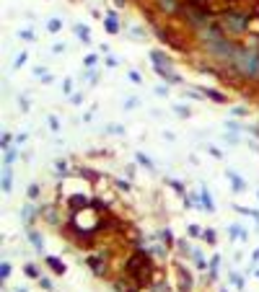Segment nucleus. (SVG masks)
<instances>
[{"label": "nucleus", "mask_w": 259, "mask_h": 292, "mask_svg": "<svg viewBox=\"0 0 259 292\" xmlns=\"http://www.w3.org/2000/svg\"><path fill=\"white\" fill-rule=\"evenodd\" d=\"M231 176V181H233V189H236V192H241V189H244V181H241V178H236L233 173H228Z\"/></svg>", "instance_id": "nucleus-7"}, {"label": "nucleus", "mask_w": 259, "mask_h": 292, "mask_svg": "<svg viewBox=\"0 0 259 292\" xmlns=\"http://www.w3.org/2000/svg\"><path fill=\"white\" fill-rule=\"evenodd\" d=\"M47 29H50V31H57V29H60V21H57V18H52L50 24H47Z\"/></svg>", "instance_id": "nucleus-9"}, {"label": "nucleus", "mask_w": 259, "mask_h": 292, "mask_svg": "<svg viewBox=\"0 0 259 292\" xmlns=\"http://www.w3.org/2000/svg\"><path fill=\"white\" fill-rule=\"evenodd\" d=\"M96 62H99V60H96V54H91V57H86V65H88V67H91V65H96Z\"/></svg>", "instance_id": "nucleus-12"}, {"label": "nucleus", "mask_w": 259, "mask_h": 292, "mask_svg": "<svg viewBox=\"0 0 259 292\" xmlns=\"http://www.w3.org/2000/svg\"><path fill=\"white\" fill-rule=\"evenodd\" d=\"M37 192H39V189H37V186H34V184H31V186H29V192H26V194H29V197H37Z\"/></svg>", "instance_id": "nucleus-13"}, {"label": "nucleus", "mask_w": 259, "mask_h": 292, "mask_svg": "<svg viewBox=\"0 0 259 292\" xmlns=\"http://www.w3.org/2000/svg\"><path fill=\"white\" fill-rule=\"evenodd\" d=\"M75 31H78V34H81V39H83V42H86V44H88V31H86V29H83V26H78V29H75Z\"/></svg>", "instance_id": "nucleus-11"}, {"label": "nucleus", "mask_w": 259, "mask_h": 292, "mask_svg": "<svg viewBox=\"0 0 259 292\" xmlns=\"http://www.w3.org/2000/svg\"><path fill=\"white\" fill-rule=\"evenodd\" d=\"M47 261H50V266H52L57 274H62V272H65V266H62V261H60V259H54V256H50Z\"/></svg>", "instance_id": "nucleus-5"}, {"label": "nucleus", "mask_w": 259, "mask_h": 292, "mask_svg": "<svg viewBox=\"0 0 259 292\" xmlns=\"http://www.w3.org/2000/svg\"><path fill=\"white\" fill-rule=\"evenodd\" d=\"M226 21H228L226 26H228L231 31H241V29L246 26V24H244V16H239V13H228V16H226Z\"/></svg>", "instance_id": "nucleus-1"}, {"label": "nucleus", "mask_w": 259, "mask_h": 292, "mask_svg": "<svg viewBox=\"0 0 259 292\" xmlns=\"http://www.w3.org/2000/svg\"><path fill=\"white\" fill-rule=\"evenodd\" d=\"M10 189H13V176H10V171L5 168L3 171V192H10Z\"/></svg>", "instance_id": "nucleus-4"}, {"label": "nucleus", "mask_w": 259, "mask_h": 292, "mask_svg": "<svg viewBox=\"0 0 259 292\" xmlns=\"http://www.w3.org/2000/svg\"><path fill=\"white\" fill-rule=\"evenodd\" d=\"M101 261H104L101 256H91V259H88V264H91V266L96 269V272H101Z\"/></svg>", "instance_id": "nucleus-6"}, {"label": "nucleus", "mask_w": 259, "mask_h": 292, "mask_svg": "<svg viewBox=\"0 0 259 292\" xmlns=\"http://www.w3.org/2000/svg\"><path fill=\"white\" fill-rule=\"evenodd\" d=\"M24 272H26V277H37L39 272H37V266H34V264H29L26 269H24Z\"/></svg>", "instance_id": "nucleus-8"}, {"label": "nucleus", "mask_w": 259, "mask_h": 292, "mask_svg": "<svg viewBox=\"0 0 259 292\" xmlns=\"http://www.w3.org/2000/svg\"><path fill=\"white\" fill-rule=\"evenodd\" d=\"M8 274H10V264H3V266H0V277H3V279H5Z\"/></svg>", "instance_id": "nucleus-10"}, {"label": "nucleus", "mask_w": 259, "mask_h": 292, "mask_svg": "<svg viewBox=\"0 0 259 292\" xmlns=\"http://www.w3.org/2000/svg\"><path fill=\"white\" fill-rule=\"evenodd\" d=\"M130 272H132V274H138V277L148 272V264H145V259H143V256H140L138 261H135V259L130 261Z\"/></svg>", "instance_id": "nucleus-2"}, {"label": "nucleus", "mask_w": 259, "mask_h": 292, "mask_svg": "<svg viewBox=\"0 0 259 292\" xmlns=\"http://www.w3.org/2000/svg\"><path fill=\"white\" fill-rule=\"evenodd\" d=\"M106 31H109V34H117V31H119V21H117L114 13L106 16Z\"/></svg>", "instance_id": "nucleus-3"}]
</instances>
